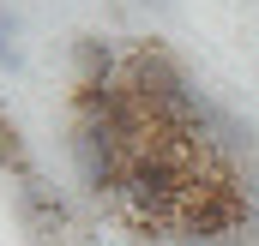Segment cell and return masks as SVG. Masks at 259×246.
Here are the masks:
<instances>
[{"instance_id":"cell-1","label":"cell","mask_w":259,"mask_h":246,"mask_svg":"<svg viewBox=\"0 0 259 246\" xmlns=\"http://www.w3.org/2000/svg\"><path fill=\"white\" fill-rule=\"evenodd\" d=\"M121 66H127V48L109 42V36H78L72 42V78L78 84H109V78H121Z\"/></svg>"},{"instance_id":"cell-2","label":"cell","mask_w":259,"mask_h":246,"mask_svg":"<svg viewBox=\"0 0 259 246\" xmlns=\"http://www.w3.org/2000/svg\"><path fill=\"white\" fill-rule=\"evenodd\" d=\"M18 216L30 222V234H61V228H66V204L36 180V174L18 180Z\"/></svg>"},{"instance_id":"cell-3","label":"cell","mask_w":259,"mask_h":246,"mask_svg":"<svg viewBox=\"0 0 259 246\" xmlns=\"http://www.w3.org/2000/svg\"><path fill=\"white\" fill-rule=\"evenodd\" d=\"M0 168H6V174H18V180L30 174V156H24V138H18V126L6 120V114H0Z\"/></svg>"},{"instance_id":"cell-4","label":"cell","mask_w":259,"mask_h":246,"mask_svg":"<svg viewBox=\"0 0 259 246\" xmlns=\"http://www.w3.org/2000/svg\"><path fill=\"white\" fill-rule=\"evenodd\" d=\"M0 60H6V66L18 60V54H12V42H6V30H0Z\"/></svg>"}]
</instances>
